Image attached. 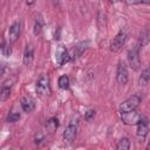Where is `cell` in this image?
<instances>
[{"label":"cell","instance_id":"obj_25","mask_svg":"<svg viewBox=\"0 0 150 150\" xmlns=\"http://www.w3.org/2000/svg\"><path fill=\"white\" fill-rule=\"evenodd\" d=\"M111 4H116V2H118V1H121V0H109Z\"/></svg>","mask_w":150,"mask_h":150},{"label":"cell","instance_id":"obj_12","mask_svg":"<svg viewBox=\"0 0 150 150\" xmlns=\"http://www.w3.org/2000/svg\"><path fill=\"white\" fill-rule=\"evenodd\" d=\"M87 48H88V41H83V42H80V43H77L76 46H74V48L71 49V52H69L71 59L79 57Z\"/></svg>","mask_w":150,"mask_h":150},{"label":"cell","instance_id":"obj_17","mask_svg":"<svg viewBox=\"0 0 150 150\" xmlns=\"http://www.w3.org/2000/svg\"><path fill=\"white\" fill-rule=\"evenodd\" d=\"M150 81V68H145L142 73H141V76H139V84L141 86H145L148 82Z\"/></svg>","mask_w":150,"mask_h":150},{"label":"cell","instance_id":"obj_3","mask_svg":"<svg viewBox=\"0 0 150 150\" xmlns=\"http://www.w3.org/2000/svg\"><path fill=\"white\" fill-rule=\"evenodd\" d=\"M36 93L39 96H47L50 94V87H49V77L47 75H41L36 82Z\"/></svg>","mask_w":150,"mask_h":150},{"label":"cell","instance_id":"obj_23","mask_svg":"<svg viewBox=\"0 0 150 150\" xmlns=\"http://www.w3.org/2000/svg\"><path fill=\"white\" fill-rule=\"evenodd\" d=\"M1 52H2V54H4L5 56H9V54H11V52H12L11 47H9V46H6L5 40H2V43H1Z\"/></svg>","mask_w":150,"mask_h":150},{"label":"cell","instance_id":"obj_4","mask_svg":"<svg viewBox=\"0 0 150 150\" xmlns=\"http://www.w3.org/2000/svg\"><path fill=\"white\" fill-rule=\"evenodd\" d=\"M121 118L124 124L127 125H136L139 123V121L143 118L141 114L136 112L135 110L129 111V112H121Z\"/></svg>","mask_w":150,"mask_h":150},{"label":"cell","instance_id":"obj_14","mask_svg":"<svg viewBox=\"0 0 150 150\" xmlns=\"http://www.w3.org/2000/svg\"><path fill=\"white\" fill-rule=\"evenodd\" d=\"M149 39H150V34H149V32L148 30H143L141 34H139V38H138V45H137V47L141 49V48H143L148 42H149Z\"/></svg>","mask_w":150,"mask_h":150},{"label":"cell","instance_id":"obj_16","mask_svg":"<svg viewBox=\"0 0 150 150\" xmlns=\"http://www.w3.org/2000/svg\"><path fill=\"white\" fill-rule=\"evenodd\" d=\"M11 95V84H7V82L4 83L2 88H1V94H0V100L1 102L6 101Z\"/></svg>","mask_w":150,"mask_h":150},{"label":"cell","instance_id":"obj_9","mask_svg":"<svg viewBox=\"0 0 150 150\" xmlns=\"http://www.w3.org/2000/svg\"><path fill=\"white\" fill-rule=\"evenodd\" d=\"M20 32H21V23L19 21H15L11 25L9 29H8V38L11 42H15L19 36H20Z\"/></svg>","mask_w":150,"mask_h":150},{"label":"cell","instance_id":"obj_13","mask_svg":"<svg viewBox=\"0 0 150 150\" xmlns=\"http://www.w3.org/2000/svg\"><path fill=\"white\" fill-rule=\"evenodd\" d=\"M21 108H22V110H23L25 112H30V111H33L34 108H35V102H34V100H33L32 97H29V96L23 97V98L21 100Z\"/></svg>","mask_w":150,"mask_h":150},{"label":"cell","instance_id":"obj_26","mask_svg":"<svg viewBox=\"0 0 150 150\" xmlns=\"http://www.w3.org/2000/svg\"><path fill=\"white\" fill-rule=\"evenodd\" d=\"M57 1H59V0H53V2H54V5H57Z\"/></svg>","mask_w":150,"mask_h":150},{"label":"cell","instance_id":"obj_11","mask_svg":"<svg viewBox=\"0 0 150 150\" xmlns=\"http://www.w3.org/2000/svg\"><path fill=\"white\" fill-rule=\"evenodd\" d=\"M33 59H34V48H33V46L27 45L25 48V52H23V57H22L23 64L27 67L30 66L33 62Z\"/></svg>","mask_w":150,"mask_h":150},{"label":"cell","instance_id":"obj_5","mask_svg":"<svg viewBox=\"0 0 150 150\" xmlns=\"http://www.w3.org/2000/svg\"><path fill=\"white\" fill-rule=\"evenodd\" d=\"M77 134V121H70V123L67 125V128L63 131V139L67 143H71Z\"/></svg>","mask_w":150,"mask_h":150},{"label":"cell","instance_id":"obj_24","mask_svg":"<svg viewBox=\"0 0 150 150\" xmlns=\"http://www.w3.org/2000/svg\"><path fill=\"white\" fill-rule=\"evenodd\" d=\"M94 115H95V111H94V110H88V111L86 112V115H84V118L89 122V121H91V118L94 117Z\"/></svg>","mask_w":150,"mask_h":150},{"label":"cell","instance_id":"obj_21","mask_svg":"<svg viewBox=\"0 0 150 150\" xmlns=\"http://www.w3.org/2000/svg\"><path fill=\"white\" fill-rule=\"evenodd\" d=\"M19 118H20V112H18V111H12V112H9L8 116H7V122L13 123V122H16Z\"/></svg>","mask_w":150,"mask_h":150},{"label":"cell","instance_id":"obj_18","mask_svg":"<svg viewBox=\"0 0 150 150\" xmlns=\"http://www.w3.org/2000/svg\"><path fill=\"white\" fill-rule=\"evenodd\" d=\"M130 146H131V144H130L129 138L128 137H123V138H121L118 141V143L116 145V149H118V150H128V149H130Z\"/></svg>","mask_w":150,"mask_h":150},{"label":"cell","instance_id":"obj_20","mask_svg":"<svg viewBox=\"0 0 150 150\" xmlns=\"http://www.w3.org/2000/svg\"><path fill=\"white\" fill-rule=\"evenodd\" d=\"M42 27H43V21L41 18H38L35 23H34V34L35 35H39L42 30Z\"/></svg>","mask_w":150,"mask_h":150},{"label":"cell","instance_id":"obj_15","mask_svg":"<svg viewBox=\"0 0 150 150\" xmlns=\"http://www.w3.org/2000/svg\"><path fill=\"white\" fill-rule=\"evenodd\" d=\"M57 127H59V121H57V118H55V117L49 118V120L47 121V123H46V129H47V131H49V132H54V131L57 129Z\"/></svg>","mask_w":150,"mask_h":150},{"label":"cell","instance_id":"obj_6","mask_svg":"<svg viewBox=\"0 0 150 150\" xmlns=\"http://www.w3.org/2000/svg\"><path fill=\"white\" fill-rule=\"evenodd\" d=\"M128 62H129V66L134 70L138 69V67L141 64V60H139V48L137 46L131 48L128 52Z\"/></svg>","mask_w":150,"mask_h":150},{"label":"cell","instance_id":"obj_19","mask_svg":"<svg viewBox=\"0 0 150 150\" xmlns=\"http://www.w3.org/2000/svg\"><path fill=\"white\" fill-rule=\"evenodd\" d=\"M57 83H59V87L61 89H68L69 88V77L67 75H62L59 77Z\"/></svg>","mask_w":150,"mask_h":150},{"label":"cell","instance_id":"obj_10","mask_svg":"<svg viewBox=\"0 0 150 150\" xmlns=\"http://www.w3.org/2000/svg\"><path fill=\"white\" fill-rule=\"evenodd\" d=\"M149 132V122L146 118H142L139 121V123L137 124V137L138 138H145L146 135Z\"/></svg>","mask_w":150,"mask_h":150},{"label":"cell","instance_id":"obj_7","mask_svg":"<svg viewBox=\"0 0 150 150\" xmlns=\"http://www.w3.org/2000/svg\"><path fill=\"white\" fill-rule=\"evenodd\" d=\"M70 59H71L70 53H69L63 46H59V47L56 48V52H55V60H56L57 64L62 66V64L67 63Z\"/></svg>","mask_w":150,"mask_h":150},{"label":"cell","instance_id":"obj_1","mask_svg":"<svg viewBox=\"0 0 150 150\" xmlns=\"http://www.w3.org/2000/svg\"><path fill=\"white\" fill-rule=\"evenodd\" d=\"M128 36H129V29L127 27H123L122 29H120V32L116 34V36L112 39V41L110 43V50L114 53L118 52L124 46Z\"/></svg>","mask_w":150,"mask_h":150},{"label":"cell","instance_id":"obj_22","mask_svg":"<svg viewBox=\"0 0 150 150\" xmlns=\"http://www.w3.org/2000/svg\"><path fill=\"white\" fill-rule=\"evenodd\" d=\"M128 5H150V0H125Z\"/></svg>","mask_w":150,"mask_h":150},{"label":"cell","instance_id":"obj_2","mask_svg":"<svg viewBox=\"0 0 150 150\" xmlns=\"http://www.w3.org/2000/svg\"><path fill=\"white\" fill-rule=\"evenodd\" d=\"M141 103V97L138 95H132L129 98H127L124 102H122L121 107H120V111L121 112H129L135 110Z\"/></svg>","mask_w":150,"mask_h":150},{"label":"cell","instance_id":"obj_8","mask_svg":"<svg viewBox=\"0 0 150 150\" xmlns=\"http://www.w3.org/2000/svg\"><path fill=\"white\" fill-rule=\"evenodd\" d=\"M116 80L120 84L124 86L128 82V70L127 67L123 62H120L117 66V70H116Z\"/></svg>","mask_w":150,"mask_h":150}]
</instances>
